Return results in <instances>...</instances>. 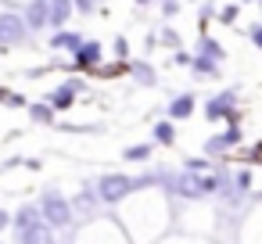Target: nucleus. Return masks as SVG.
<instances>
[{"instance_id": "0eeeda50", "label": "nucleus", "mask_w": 262, "mask_h": 244, "mask_svg": "<svg viewBox=\"0 0 262 244\" xmlns=\"http://www.w3.org/2000/svg\"><path fill=\"white\" fill-rule=\"evenodd\" d=\"M190 112H194V97H190V94H183V97H176V101L169 104V115H172V119H187Z\"/></svg>"}, {"instance_id": "9b49d317", "label": "nucleus", "mask_w": 262, "mask_h": 244, "mask_svg": "<svg viewBox=\"0 0 262 244\" xmlns=\"http://www.w3.org/2000/svg\"><path fill=\"white\" fill-rule=\"evenodd\" d=\"M201 58H208V61H219V58H223L219 43H215V40H205V43H201Z\"/></svg>"}, {"instance_id": "f8f14e48", "label": "nucleus", "mask_w": 262, "mask_h": 244, "mask_svg": "<svg viewBox=\"0 0 262 244\" xmlns=\"http://www.w3.org/2000/svg\"><path fill=\"white\" fill-rule=\"evenodd\" d=\"M155 137H158L162 144H172V126H169V122H158V126H155Z\"/></svg>"}, {"instance_id": "423d86ee", "label": "nucleus", "mask_w": 262, "mask_h": 244, "mask_svg": "<svg viewBox=\"0 0 262 244\" xmlns=\"http://www.w3.org/2000/svg\"><path fill=\"white\" fill-rule=\"evenodd\" d=\"M76 58H79V65H97L101 61V47L97 43H79L76 47Z\"/></svg>"}, {"instance_id": "7ed1b4c3", "label": "nucleus", "mask_w": 262, "mask_h": 244, "mask_svg": "<svg viewBox=\"0 0 262 244\" xmlns=\"http://www.w3.org/2000/svg\"><path fill=\"white\" fill-rule=\"evenodd\" d=\"M22 36H26L22 18H15V15H4V18H0V43H18Z\"/></svg>"}, {"instance_id": "1a4fd4ad", "label": "nucleus", "mask_w": 262, "mask_h": 244, "mask_svg": "<svg viewBox=\"0 0 262 244\" xmlns=\"http://www.w3.org/2000/svg\"><path fill=\"white\" fill-rule=\"evenodd\" d=\"M29 22H33V26L51 22V4H47V0H36V4L29 8Z\"/></svg>"}, {"instance_id": "20e7f679", "label": "nucleus", "mask_w": 262, "mask_h": 244, "mask_svg": "<svg viewBox=\"0 0 262 244\" xmlns=\"http://www.w3.org/2000/svg\"><path fill=\"white\" fill-rule=\"evenodd\" d=\"M208 119H226V115H233V94H223V97H215V101H208Z\"/></svg>"}, {"instance_id": "9d476101", "label": "nucleus", "mask_w": 262, "mask_h": 244, "mask_svg": "<svg viewBox=\"0 0 262 244\" xmlns=\"http://www.w3.org/2000/svg\"><path fill=\"white\" fill-rule=\"evenodd\" d=\"M79 43H83V40H79L76 33H61V36H54V47H58V51H76Z\"/></svg>"}, {"instance_id": "4468645a", "label": "nucleus", "mask_w": 262, "mask_h": 244, "mask_svg": "<svg viewBox=\"0 0 262 244\" xmlns=\"http://www.w3.org/2000/svg\"><path fill=\"white\" fill-rule=\"evenodd\" d=\"M94 4H97V0H76V8H79V11H94Z\"/></svg>"}, {"instance_id": "f03ea898", "label": "nucleus", "mask_w": 262, "mask_h": 244, "mask_svg": "<svg viewBox=\"0 0 262 244\" xmlns=\"http://www.w3.org/2000/svg\"><path fill=\"white\" fill-rule=\"evenodd\" d=\"M180 190H183L187 197H198V194L215 190V180H212V176H183V180H180Z\"/></svg>"}, {"instance_id": "f257e3e1", "label": "nucleus", "mask_w": 262, "mask_h": 244, "mask_svg": "<svg viewBox=\"0 0 262 244\" xmlns=\"http://www.w3.org/2000/svg\"><path fill=\"white\" fill-rule=\"evenodd\" d=\"M129 187H133V180H126V176H104L97 190H101L104 201H119V197L129 194Z\"/></svg>"}, {"instance_id": "f3484780", "label": "nucleus", "mask_w": 262, "mask_h": 244, "mask_svg": "<svg viewBox=\"0 0 262 244\" xmlns=\"http://www.w3.org/2000/svg\"><path fill=\"white\" fill-rule=\"evenodd\" d=\"M137 4H151V0H137Z\"/></svg>"}, {"instance_id": "39448f33", "label": "nucleus", "mask_w": 262, "mask_h": 244, "mask_svg": "<svg viewBox=\"0 0 262 244\" xmlns=\"http://www.w3.org/2000/svg\"><path fill=\"white\" fill-rule=\"evenodd\" d=\"M43 208H47V215H51L54 223H69V205H65V201H61L58 194H47Z\"/></svg>"}, {"instance_id": "dca6fc26", "label": "nucleus", "mask_w": 262, "mask_h": 244, "mask_svg": "<svg viewBox=\"0 0 262 244\" xmlns=\"http://www.w3.org/2000/svg\"><path fill=\"white\" fill-rule=\"evenodd\" d=\"M251 40H255V47H262V26H255V29H251Z\"/></svg>"}, {"instance_id": "ddd939ff", "label": "nucleus", "mask_w": 262, "mask_h": 244, "mask_svg": "<svg viewBox=\"0 0 262 244\" xmlns=\"http://www.w3.org/2000/svg\"><path fill=\"white\" fill-rule=\"evenodd\" d=\"M115 54H119V58H126V54H129V47H126V40H115Z\"/></svg>"}, {"instance_id": "6e6552de", "label": "nucleus", "mask_w": 262, "mask_h": 244, "mask_svg": "<svg viewBox=\"0 0 262 244\" xmlns=\"http://www.w3.org/2000/svg\"><path fill=\"white\" fill-rule=\"evenodd\" d=\"M69 11H72V0H51V22L54 26H65Z\"/></svg>"}, {"instance_id": "2eb2a0df", "label": "nucleus", "mask_w": 262, "mask_h": 244, "mask_svg": "<svg viewBox=\"0 0 262 244\" xmlns=\"http://www.w3.org/2000/svg\"><path fill=\"white\" fill-rule=\"evenodd\" d=\"M126 154H129V158H144V154H147V147H129Z\"/></svg>"}]
</instances>
